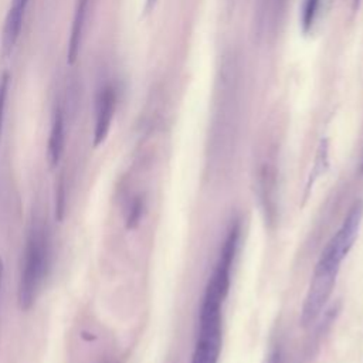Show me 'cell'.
Masks as SVG:
<instances>
[{
    "mask_svg": "<svg viewBox=\"0 0 363 363\" xmlns=\"http://www.w3.org/2000/svg\"><path fill=\"white\" fill-rule=\"evenodd\" d=\"M116 106V92L111 84L104 85L96 96L95 105V125H94V146H99L105 142Z\"/></svg>",
    "mask_w": 363,
    "mask_h": 363,
    "instance_id": "5b68a950",
    "label": "cell"
},
{
    "mask_svg": "<svg viewBox=\"0 0 363 363\" xmlns=\"http://www.w3.org/2000/svg\"><path fill=\"white\" fill-rule=\"evenodd\" d=\"M362 169H363V166H362Z\"/></svg>",
    "mask_w": 363,
    "mask_h": 363,
    "instance_id": "e0dca14e",
    "label": "cell"
},
{
    "mask_svg": "<svg viewBox=\"0 0 363 363\" xmlns=\"http://www.w3.org/2000/svg\"><path fill=\"white\" fill-rule=\"evenodd\" d=\"M362 220H363V200H356L350 206L339 230L326 244V248L330 250L339 259L343 261V258L352 250L359 235Z\"/></svg>",
    "mask_w": 363,
    "mask_h": 363,
    "instance_id": "277c9868",
    "label": "cell"
},
{
    "mask_svg": "<svg viewBox=\"0 0 363 363\" xmlns=\"http://www.w3.org/2000/svg\"><path fill=\"white\" fill-rule=\"evenodd\" d=\"M65 203H67V190H65V180L61 176L60 182H57L55 189V218L62 221L65 213Z\"/></svg>",
    "mask_w": 363,
    "mask_h": 363,
    "instance_id": "30bf717a",
    "label": "cell"
},
{
    "mask_svg": "<svg viewBox=\"0 0 363 363\" xmlns=\"http://www.w3.org/2000/svg\"><path fill=\"white\" fill-rule=\"evenodd\" d=\"M285 1L286 0H274V4H275V14L279 16L285 7Z\"/></svg>",
    "mask_w": 363,
    "mask_h": 363,
    "instance_id": "4fadbf2b",
    "label": "cell"
},
{
    "mask_svg": "<svg viewBox=\"0 0 363 363\" xmlns=\"http://www.w3.org/2000/svg\"><path fill=\"white\" fill-rule=\"evenodd\" d=\"M342 259H339L333 252L326 247L323 248L315 269L313 275L302 305L299 323L303 328L311 326L322 313L326 302L329 301L333 286L336 284V277L340 268Z\"/></svg>",
    "mask_w": 363,
    "mask_h": 363,
    "instance_id": "3957f363",
    "label": "cell"
},
{
    "mask_svg": "<svg viewBox=\"0 0 363 363\" xmlns=\"http://www.w3.org/2000/svg\"><path fill=\"white\" fill-rule=\"evenodd\" d=\"M230 282L211 274L200 308L199 332L191 363H217L221 350V305Z\"/></svg>",
    "mask_w": 363,
    "mask_h": 363,
    "instance_id": "6da1fadb",
    "label": "cell"
},
{
    "mask_svg": "<svg viewBox=\"0 0 363 363\" xmlns=\"http://www.w3.org/2000/svg\"><path fill=\"white\" fill-rule=\"evenodd\" d=\"M319 4H320V0H303L302 14H301V26L303 33H309L312 30L318 17Z\"/></svg>",
    "mask_w": 363,
    "mask_h": 363,
    "instance_id": "9c48e42d",
    "label": "cell"
},
{
    "mask_svg": "<svg viewBox=\"0 0 363 363\" xmlns=\"http://www.w3.org/2000/svg\"><path fill=\"white\" fill-rule=\"evenodd\" d=\"M9 84H10V77L7 72H4L0 78V133L3 128V121H4V111H6V101H7V94H9Z\"/></svg>",
    "mask_w": 363,
    "mask_h": 363,
    "instance_id": "7c38bea8",
    "label": "cell"
},
{
    "mask_svg": "<svg viewBox=\"0 0 363 363\" xmlns=\"http://www.w3.org/2000/svg\"><path fill=\"white\" fill-rule=\"evenodd\" d=\"M3 261L0 258V292H1V284H3Z\"/></svg>",
    "mask_w": 363,
    "mask_h": 363,
    "instance_id": "5bb4252c",
    "label": "cell"
},
{
    "mask_svg": "<svg viewBox=\"0 0 363 363\" xmlns=\"http://www.w3.org/2000/svg\"><path fill=\"white\" fill-rule=\"evenodd\" d=\"M48 258V241L43 227L33 224L23 251L17 299L21 311H30L37 299Z\"/></svg>",
    "mask_w": 363,
    "mask_h": 363,
    "instance_id": "7a4b0ae2",
    "label": "cell"
},
{
    "mask_svg": "<svg viewBox=\"0 0 363 363\" xmlns=\"http://www.w3.org/2000/svg\"><path fill=\"white\" fill-rule=\"evenodd\" d=\"M272 363H275V360H274V362H272Z\"/></svg>",
    "mask_w": 363,
    "mask_h": 363,
    "instance_id": "2e32d148",
    "label": "cell"
},
{
    "mask_svg": "<svg viewBox=\"0 0 363 363\" xmlns=\"http://www.w3.org/2000/svg\"><path fill=\"white\" fill-rule=\"evenodd\" d=\"M142 213H143V201L140 197H135V200L132 201V204L129 207V213L126 217V227L135 228L140 221Z\"/></svg>",
    "mask_w": 363,
    "mask_h": 363,
    "instance_id": "8fae6325",
    "label": "cell"
},
{
    "mask_svg": "<svg viewBox=\"0 0 363 363\" xmlns=\"http://www.w3.org/2000/svg\"><path fill=\"white\" fill-rule=\"evenodd\" d=\"M86 9H88V0H77L72 26H71V35L68 41V52H67V62L72 65L79 54L81 43H82V33H84V24L86 17Z\"/></svg>",
    "mask_w": 363,
    "mask_h": 363,
    "instance_id": "ba28073f",
    "label": "cell"
},
{
    "mask_svg": "<svg viewBox=\"0 0 363 363\" xmlns=\"http://www.w3.org/2000/svg\"><path fill=\"white\" fill-rule=\"evenodd\" d=\"M28 1L30 0H11L10 3L9 11L4 20L3 34H1V51H3V55L6 57L11 54L13 48L18 41Z\"/></svg>",
    "mask_w": 363,
    "mask_h": 363,
    "instance_id": "8992f818",
    "label": "cell"
},
{
    "mask_svg": "<svg viewBox=\"0 0 363 363\" xmlns=\"http://www.w3.org/2000/svg\"><path fill=\"white\" fill-rule=\"evenodd\" d=\"M65 149V119H64V111L61 106H57L52 113L51 121V129L48 136V145H47V160L50 167H55Z\"/></svg>",
    "mask_w": 363,
    "mask_h": 363,
    "instance_id": "52a82bcc",
    "label": "cell"
},
{
    "mask_svg": "<svg viewBox=\"0 0 363 363\" xmlns=\"http://www.w3.org/2000/svg\"><path fill=\"white\" fill-rule=\"evenodd\" d=\"M155 3H156V0H147L146 1V10H150L155 6Z\"/></svg>",
    "mask_w": 363,
    "mask_h": 363,
    "instance_id": "9a60e30c",
    "label": "cell"
}]
</instances>
